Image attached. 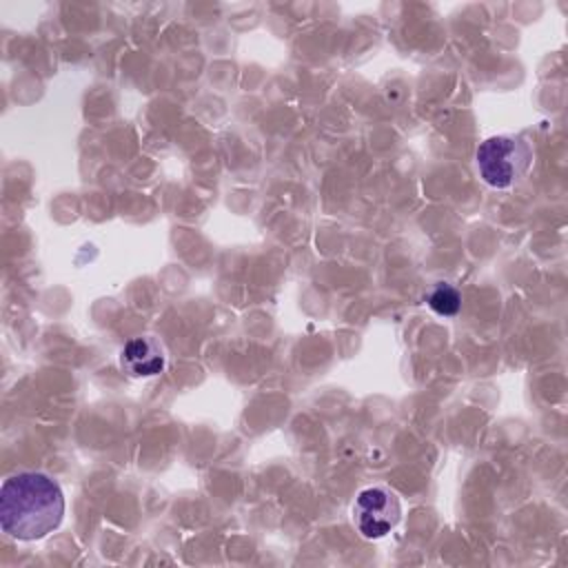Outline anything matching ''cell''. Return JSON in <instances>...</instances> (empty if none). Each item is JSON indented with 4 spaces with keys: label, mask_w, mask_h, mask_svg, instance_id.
Listing matches in <instances>:
<instances>
[{
    "label": "cell",
    "mask_w": 568,
    "mask_h": 568,
    "mask_svg": "<svg viewBox=\"0 0 568 568\" xmlns=\"http://www.w3.org/2000/svg\"><path fill=\"white\" fill-rule=\"evenodd\" d=\"M428 306L437 313V315H444V317H453L459 313L462 308V295L455 286L446 284V282H439L426 297Z\"/></svg>",
    "instance_id": "5"
},
{
    "label": "cell",
    "mask_w": 568,
    "mask_h": 568,
    "mask_svg": "<svg viewBox=\"0 0 568 568\" xmlns=\"http://www.w3.org/2000/svg\"><path fill=\"white\" fill-rule=\"evenodd\" d=\"M64 517L60 484L47 473L22 470L4 479L0 488V526L18 541L42 539Z\"/></svg>",
    "instance_id": "1"
},
{
    "label": "cell",
    "mask_w": 568,
    "mask_h": 568,
    "mask_svg": "<svg viewBox=\"0 0 568 568\" xmlns=\"http://www.w3.org/2000/svg\"><path fill=\"white\" fill-rule=\"evenodd\" d=\"M532 146L526 138L504 133L486 138L477 151L475 162L479 178L493 189H513L517 186L532 166Z\"/></svg>",
    "instance_id": "2"
},
{
    "label": "cell",
    "mask_w": 568,
    "mask_h": 568,
    "mask_svg": "<svg viewBox=\"0 0 568 568\" xmlns=\"http://www.w3.org/2000/svg\"><path fill=\"white\" fill-rule=\"evenodd\" d=\"M402 519L399 497L386 486H368L359 490L353 504V521L362 537H386Z\"/></svg>",
    "instance_id": "3"
},
{
    "label": "cell",
    "mask_w": 568,
    "mask_h": 568,
    "mask_svg": "<svg viewBox=\"0 0 568 568\" xmlns=\"http://www.w3.org/2000/svg\"><path fill=\"white\" fill-rule=\"evenodd\" d=\"M120 364L131 377H153L166 366V351L160 339L151 335L131 337L120 351Z\"/></svg>",
    "instance_id": "4"
}]
</instances>
